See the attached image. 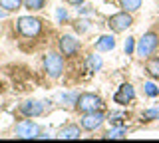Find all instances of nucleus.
<instances>
[{
  "mask_svg": "<svg viewBox=\"0 0 159 143\" xmlns=\"http://www.w3.org/2000/svg\"><path fill=\"white\" fill-rule=\"evenodd\" d=\"M157 46H159V36L155 32H147L137 40L135 52H137V56H141V58H149L157 50Z\"/></svg>",
  "mask_w": 159,
  "mask_h": 143,
  "instance_id": "nucleus-1",
  "label": "nucleus"
},
{
  "mask_svg": "<svg viewBox=\"0 0 159 143\" xmlns=\"http://www.w3.org/2000/svg\"><path fill=\"white\" fill-rule=\"evenodd\" d=\"M76 105L82 113H88V111H99L103 107V101L96 93H82L76 100Z\"/></svg>",
  "mask_w": 159,
  "mask_h": 143,
  "instance_id": "nucleus-2",
  "label": "nucleus"
},
{
  "mask_svg": "<svg viewBox=\"0 0 159 143\" xmlns=\"http://www.w3.org/2000/svg\"><path fill=\"white\" fill-rule=\"evenodd\" d=\"M44 66H46V72H48V76L50 78H60L62 76V72H64V60H62V56L56 52H48L46 56H44Z\"/></svg>",
  "mask_w": 159,
  "mask_h": 143,
  "instance_id": "nucleus-3",
  "label": "nucleus"
},
{
  "mask_svg": "<svg viewBox=\"0 0 159 143\" xmlns=\"http://www.w3.org/2000/svg\"><path fill=\"white\" fill-rule=\"evenodd\" d=\"M18 30H20L22 36L34 38V36L40 34V30H42V22H40L38 18H32V16H22L18 20Z\"/></svg>",
  "mask_w": 159,
  "mask_h": 143,
  "instance_id": "nucleus-4",
  "label": "nucleus"
},
{
  "mask_svg": "<svg viewBox=\"0 0 159 143\" xmlns=\"http://www.w3.org/2000/svg\"><path fill=\"white\" fill-rule=\"evenodd\" d=\"M133 24V18H131V12H117V14H113L111 18H109V22H107V26L111 28L113 32H125L129 26Z\"/></svg>",
  "mask_w": 159,
  "mask_h": 143,
  "instance_id": "nucleus-5",
  "label": "nucleus"
},
{
  "mask_svg": "<svg viewBox=\"0 0 159 143\" xmlns=\"http://www.w3.org/2000/svg\"><path fill=\"white\" fill-rule=\"evenodd\" d=\"M16 135L22 137V139H30V137H40V127L34 121L24 119L16 125Z\"/></svg>",
  "mask_w": 159,
  "mask_h": 143,
  "instance_id": "nucleus-6",
  "label": "nucleus"
},
{
  "mask_svg": "<svg viewBox=\"0 0 159 143\" xmlns=\"http://www.w3.org/2000/svg\"><path fill=\"white\" fill-rule=\"evenodd\" d=\"M103 121H106V117H103L102 111H88V113H84V117H82V127L88 129V131H93V129H98Z\"/></svg>",
  "mask_w": 159,
  "mask_h": 143,
  "instance_id": "nucleus-7",
  "label": "nucleus"
},
{
  "mask_svg": "<svg viewBox=\"0 0 159 143\" xmlns=\"http://www.w3.org/2000/svg\"><path fill=\"white\" fill-rule=\"evenodd\" d=\"M135 97V90H133L131 83H123L121 87L116 92V96H113V101L119 103V105H127L129 101Z\"/></svg>",
  "mask_w": 159,
  "mask_h": 143,
  "instance_id": "nucleus-8",
  "label": "nucleus"
},
{
  "mask_svg": "<svg viewBox=\"0 0 159 143\" xmlns=\"http://www.w3.org/2000/svg\"><path fill=\"white\" fill-rule=\"evenodd\" d=\"M20 111H22L26 117H36V115H40V113L44 111V101H38V100H28V101H24V103H22Z\"/></svg>",
  "mask_w": 159,
  "mask_h": 143,
  "instance_id": "nucleus-9",
  "label": "nucleus"
},
{
  "mask_svg": "<svg viewBox=\"0 0 159 143\" xmlns=\"http://www.w3.org/2000/svg\"><path fill=\"white\" fill-rule=\"evenodd\" d=\"M78 48H80V42L74 36H68L66 34V36L60 38V50L64 52V56H74L78 52Z\"/></svg>",
  "mask_w": 159,
  "mask_h": 143,
  "instance_id": "nucleus-10",
  "label": "nucleus"
},
{
  "mask_svg": "<svg viewBox=\"0 0 159 143\" xmlns=\"http://www.w3.org/2000/svg\"><path fill=\"white\" fill-rule=\"evenodd\" d=\"M116 48V38L113 36H99L96 42V50L98 52H111Z\"/></svg>",
  "mask_w": 159,
  "mask_h": 143,
  "instance_id": "nucleus-11",
  "label": "nucleus"
},
{
  "mask_svg": "<svg viewBox=\"0 0 159 143\" xmlns=\"http://www.w3.org/2000/svg\"><path fill=\"white\" fill-rule=\"evenodd\" d=\"M145 72L153 80H159V58H149L145 64Z\"/></svg>",
  "mask_w": 159,
  "mask_h": 143,
  "instance_id": "nucleus-12",
  "label": "nucleus"
},
{
  "mask_svg": "<svg viewBox=\"0 0 159 143\" xmlns=\"http://www.w3.org/2000/svg\"><path fill=\"white\" fill-rule=\"evenodd\" d=\"M60 137H62V139H78V137H80V127H78V125H68V127H64L62 133H60Z\"/></svg>",
  "mask_w": 159,
  "mask_h": 143,
  "instance_id": "nucleus-13",
  "label": "nucleus"
},
{
  "mask_svg": "<svg viewBox=\"0 0 159 143\" xmlns=\"http://www.w3.org/2000/svg\"><path fill=\"white\" fill-rule=\"evenodd\" d=\"M102 66H103V62H102V58H99V56H96V54L88 56V70H89V72L102 70Z\"/></svg>",
  "mask_w": 159,
  "mask_h": 143,
  "instance_id": "nucleus-14",
  "label": "nucleus"
},
{
  "mask_svg": "<svg viewBox=\"0 0 159 143\" xmlns=\"http://www.w3.org/2000/svg\"><path fill=\"white\" fill-rule=\"evenodd\" d=\"M119 4L125 12H135L141 8V0H119Z\"/></svg>",
  "mask_w": 159,
  "mask_h": 143,
  "instance_id": "nucleus-15",
  "label": "nucleus"
},
{
  "mask_svg": "<svg viewBox=\"0 0 159 143\" xmlns=\"http://www.w3.org/2000/svg\"><path fill=\"white\" fill-rule=\"evenodd\" d=\"M44 2H46V0H22L24 8H28V10H42Z\"/></svg>",
  "mask_w": 159,
  "mask_h": 143,
  "instance_id": "nucleus-16",
  "label": "nucleus"
},
{
  "mask_svg": "<svg viewBox=\"0 0 159 143\" xmlns=\"http://www.w3.org/2000/svg\"><path fill=\"white\" fill-rule=\"evenodd\" d=\"M20 4H22V0H0V8H4V10H8V12L20 8Z\"/></svg>",
  "mask_w": 159,
  "mask_h": 143,
  "instance_id": "nucleus-17",
  "label": "nucleus"
},
{
  "mask_svg": "<svg viewBox=\"0 0 159 143\" xmlns=\"http://www.w3.org/2000/svg\"><path fill=\"white\" fill-rule=\"evenodd\" d=\"M141 119H143V121H151V119H159V107H153V109H147V111H143Z\"/></svg>",
  "mask_w": 159,
  "mask_h": 143,
  "instance_id": "nucleus-18",
  "label": "nucleus"
},
{
  "mask_svg": "<svg viewBox=\"0 0 159 143\" xmlns=\"http://www.w3.org/2000/svg\"><path fill=\"white\" fill-rule=\"evenodd\" d=\"M123 135H125V129H123V127H119V129H109L106 133L107 139H121Z\"/></svg>",
  "mask_w": 159,
  "mask_h": 143,
  "instance_id": "nucleus-19",
  "label": "nucleus"
},
{
  "mask_svg": "<svg viewBox=\"0 0 159 143\" xmlns=\"http://www.w3.org/2000/svg\"><path fill=\"white\" fill-rule=\"evenodd\" d=\"M143 87H145V93H147L149 97H155V96H159V87H157L153 82H147Z\"/></svg>",
  "mask_w": 159,
  "mask_h": 143,
  "instance_id": "nucleus-20",
  "label": "nucleus"
},
{
  "mask_svg": "<svg viewBox=\"0 0 159 143\" xmlns=\"http://www.w3.org/2000/svg\"><path fill=\"white\" fill-rule=\"evenodd\" d=\"M123 50H125L127 56H131V54L135 52V38H131V36H129L127 40H125V46H123Z\"/></svg>",
  "mask_w": 159,
  "mask_h": 143,
  "instance_id": "nucleus-21",
  "label": "nucleus"
},
{
  "mask_svg": "<svg viewBox=\"0 0 159 143\" xmlns=\"http://www.w3.org/2000/svg\"><path fill=\"white\" fill-rule=\"evenodd\" d=\"M121 119H123L121 113H111V115H109V121H111V123H119Z\"/></svg>",
  "mask_w": 159,
  "mask_h": 143,
  "instance_id": "nucleus-22",
  "label": "nucleus"
},
{
  "mask_svg": "<svg viewBox=\"0 0 159 143\" xmlns=\"http://www.w3.org/2000/svg\"><path fill=\"white\" fill-rule=\"evenodd\" d=\"M66 18H68V12L64 10V8H58V20H60V22H64Z\"/></svg>",
  "mask_w": 159,
  "mask_h": 143,
  "instance_id": "nucleus-23",
  "label": "nucleus"
},
{
  "mask_svg": "<svg viewBox=\"0 0 159 143\" xmlns=\"http://www.w3.org/2000/svg\"><path fill=\"white\" fill-rule=\"evenodd\" d=\"M66 2H68V4H72V6H80L84 0H66Z\"/></svg>",
  "mask_w": 159,
  "mask_h": 143,
  "instance_id": "nucleus-24",
  "label": "nucleus"
},
{
  "mask_svg": "<svg viewBox=\"0 0 159 143\" xmlns=\"http://www.w3.org/2000/svg\"><path fill=\"white\" fill-rule=\"evenodd\" d=\"M0 18H4V12L2 10H0Z\"/></svg>",
  "mask_w": 159,
  "mask_h": 143,
  "instance_id": "nucleus-25",
  "label": "nucleus"
}]
</instances>
